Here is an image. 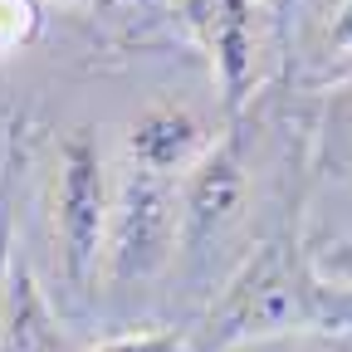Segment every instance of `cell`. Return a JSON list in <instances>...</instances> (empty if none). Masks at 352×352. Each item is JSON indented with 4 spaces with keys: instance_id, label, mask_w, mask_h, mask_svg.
Masks as SVG:
<instances>
[{
    "instance_id": "obj_13",
    "label": "cell",
    "mask_w": 352,
    "mask_h": 352,
    "mask_svg": "<svg viewBox=\"0 0 352 352\" xmlns=\"http://www.w3.org/2000/svg\"><path fill=\"white\" fill-rule=\"evenodd\" d=\"M333 39L338 44H352V0L342 6V20H338V30H333Z\"/></svg>"
},
{
    "instance_id": "obj_5",
    "label": "cell",
    "mask_w": 352,
    "mask_h": 352,
    "mask_svg": "<svg viewBox=\"0 0 352 352\" xmlns=\"http://www.w3.org/2000/svg\"><path fill=\"white\" fill-rule=\"evenodd\" d=\"M201 147H206V132L186 108H147L127 132V152L138 157L142 171H157V176L196 166Z\"/></svg>"
},
{
    "instance_id": "obj_7",
    "label": "cell",
    "mask_w": 352,
    "mask_h": 352,
    "mask_svg": "<svg viewBox=\"0 0 352 352\" xmlns=\"http://www.w3.org/2000/svg\"><path fill=\"white\" fill-rule=\"evenodd\" d=\"M0 352H69L50 303H44L34 274L25 270H10V284H6V308H0Z\"/></svg>"
},
{
    "instance_id": "obj_9",
    "label": "cell",
    "mask_w": 352,
    "mask_h": 352,
    "mask_svg": "<svg viewBox=\"0 0 352 352\" xmlns=\"http://www.w3.org/2000/svg\"><path fill=\"white\" fill-rule=\"evenodd\" d=\"M34 30H39V15L30 0H0V59L15 54L20 44H30Z\"/></svg>"
},
{
    "instance_id": "obj_1",
    "label": "cell",
    "mask_w": 352,
    "mask_h": 352,
    "mask_svg": "<svg viewBox=\"0 0 352 352\" xmlns=\"http://www.w3.org/2000/svg\"><path fill=\"white\" fill-rule=\"evenodd\" d=\"M108 176H103V157L94 147L88 132H74L59 152V186H54V235H59V259L69 284L83 294L94 284L98 254L108 240Z\"/></svg>"
},
{
    "instance_id": "obj_4",
    "label": "cell",
    "mask_w": 352,
    "mask_h": 352,
    "mask_svg": "<svg viewBox=\"0 0 352 352\" xmlns=\"http://www.w3.org/2000/svg\"><path fill=\"white\" fill-rule=\"evenodd\" d=\"M245 201V166L235 142H220L210 152H201V162L186 171L182 186V230L191 240L215 235L220 226H230L235 210Z\"/></svg>"
},
{
    "instance_id": "obj_11",
    "label": "cell",
    "mask_w": 352,
    "mask_h": 352,
    "mask_svg": "<svg viewBox=\"0 0 352 352\" xmlns=\"http://www.w3.org/2000/svg\"><path fill=\"white\" fill-rule=\"evenodd\" d=\"M94 352H186V342L176 333H132V338H113Z\"/></svg>"
},
{
    "instance_id": "obj_2",
    "label": "cell",
    "mask_w": 352,
    "mask_h": 352,
    "mask_svg": "<svg viewBox=\"0 0 352 352\" xmlns=\"http://www.w3.org/2000/svg\"><path fill=\"white\" fill-rule=\"evenodd\" d=\"M182 230V196H176L171 176L132 166L108 210V264L113 279H147L176 250Z\"/></svg>"
},
{
    "instance_id": "obj_15",
    "label": "cell",
    "mask_w": 352,
    "mask_h": 352,
    "mask_svg": "<svg viewBox=\"0 0 352 352\" xmlns=\"http://www.w3.org/2000/svg\"><path fill=\"white\" fill-rule=\"evenodd\" d=\"M347 103H352V83H347Z\"/></svg>"
},
{
    "instance_id": "obj_3",
    "label": "cell",
    "mask_w": 352,
    "mask_h": 352,
    "mask_svg": "<svg viewBox=\"0 0 352 352\" xmlns=\"http://www.w3.org/2000/svg\"><path fill=\"white\" fill-rule=\"evenodd\" d=\"M294 328H308V294L298 289L284 254L270 245L259 250V259L245 264V274L230 284L226 303L210 314V338L220 347H240V342L294 333Z\"/></svg>"
},
{
    "instance_id": "obj_6",
    "label": "cell",
    "mask_w": 352,
    "mask_h": 352,
    "mask_svg": "<svg viewBox=\"0 0 352 352\" xmlns=\"http://www.w3.org/2000/svg\"><path fill=\"white\" fill-rule=\"evenodd\" d=\"M206 30L226 103L240 108L254 83V6L250 0H206Z\"/></svg>"
},
{
    "instance_id": "obj_10",
    "label": "cell",
    "mask_w": 352,
    "mask_h": 352,
    "mask_svg": "<svg viewBox=\"0 0 352 352\" xmlns=\"http://www.w3.org/2000/svg\"><path fill=\"white\" fill-rule=\"evenodd\" d=\"M10 182H15V157L0 166V308H6V284H10V245H15V206H10Z\"/></svg>"
},
{
    "instance_id": "obj_8",
    "label": "cell",
    "mask_w": 352,
    "mask_h": 352,
    "mask_svg": "<svg viewBox=\"0 0 352 352\" xmlns=\"http://www.w3.org/2000/svg\"><path fill=\"white\" fill-rule=\"evenodd\" d=\"M226 352H352V338L347 333H308V328H294V333L254 338V342H240V347H226Z\"/></svg>"
},
{
    "instance_id": "obj_12",
    "label": "cell",
    "mask_w": 352,
    "mask_h": 352,
    "mask_svg": "<svg viewBox=\"0 0 352 352\" xmlns=\"http://www.w3.org/2000/svg\"><path fill=\"white\" fill-rule=\"evenodd\" d=\"M318 274H328V279H338V284H352V245L328 250V254L318 259Z\"/></svg>"
},
{
    "instance_id": "obj_14",
    "label": "cell",
    "mask_w": 352,
    "mask_h": 352,
    "mask_svg": "<svg viewBox=\"0 0 352 352\" xmlns=\"http://www.w3.org/2000/svg\"><path fill=\"white\" fill-rule=\"evenodd\" d=\"M74 6H103V0H74Z\"/></svg>"
}]
</instances>
